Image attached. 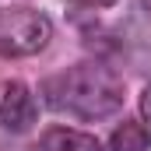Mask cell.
Wrapping results in <instances>:
<instances>
[{"label":"cell","mask_w":151,"mask_h":151,"mask_svg":"<svg viewBox=\"0 0 151 151\" xmlns=\"http://www.w3.org/2000/svg\"><path fill=\"white\" fill-rule=\"evenodd\" d=\"M42 102L74 119H106L123 106V77L99 60L74 63L42 81Z\"/></svg>","instance_id":"obj_1"},{"label":"cell","mask_w":151,"mask_h":151,"mask_svg":"<svg viewBox=\"0 0 151 151\" xmlns=\"http://www.w3.org/2000/svg\"><path fill=\"white\" fill-rule=\"evenodd\" d=\"M53 39V21L35 7H0V56H35Z\"/></svg>","instance_id":"obj_2"},{"label":"cell","mask_w":151,"mask_h":151,"mask_svg":"<svg viewBox=\"0 0 151 151\" xmlns=\"http://www.w3.org/2000/svg\"><path fill=\"white\" fill-rule=\"evenodd\" d=\"M116 53L141 74H151V0L130 4L116 25Z\"/></svg>","instance_id":"obj_3"},{"label":"cell","mask_w":151,"mask_h":151,"mask_svg":"<svg viewBox=\"0 0 151 151\" xmlns=\"http://www.w3.org/2000/svg\"><path fill=\"white\" fill-rule=\"evenodd\" d=\"M39 116L35 95L25 81H0V130H11V134H25L32 130Z\"/></svg>","instance_id":"obj_4"},{"label":"cell","mask_w":151,"mask_h":151,"mask_svg":"<svg viewBox=\"0 0 151 151\" xmlns=\"http://www.w3.org/2000/svg\"><path fill=\"white\" fill-rule=\"evenodd\" d=\"M39 151H102L99 141L91 134H81V130H67V127H53L42 134Z\"/></svg>","instance_id":"obj_5"},{"label":"cell","mask_w":151,"mask_h":151,"mask_svg":"<svg viewBox=\"0 0 151 151\" xmlns=\"http://www.w3.org/2000/svg\"><path fill=\"white\" fill-rule=\"evenodd\" d=\"M148 144H151V134L141 123H123L109 137V151H148Z\"/></svg>","instance_id":"obj_6"},{"label":"cell","mask_w":151,"mask_h":151,"mask_svg":"<svg viewBox=\"0 0 151 151\" xmlns=\"http://www.w3.org/2000/svg\"><path fill=\"white\" fill-rule=\"evenodd\" d=\"M141 116L151 123V84L144 88V95H141Z\"/></svg>","instance_id":"obj_7"},{"label":"cell","mask_w":151,"mask_h":151,"mask_svg":"<svg viewBox=\"0 0 151 151\" xmlns=\"http://www.w3.org/2000/svg\"><path fill=\"white\" fill-rule=\"evenodd\" d=\"M67 4H74V7H113L116 0H67Z\"/></svg>","instance_id":"obj_8"}]
</instances>
